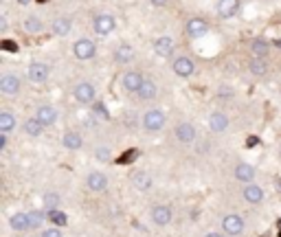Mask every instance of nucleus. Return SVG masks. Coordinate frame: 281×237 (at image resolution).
<instances>
[{
  "instance_id": "nucleus-1",
  "label": "nucleus",
  "mask_w": 281,
  "mask_h": 237,
  "mask_svg": "<svg viewBox=\"0 0 281 237\" xmlns=\"http://www.w3.org/2000/svg\"><path fill=\"white\" fill-rule=\"evenodd\" d=\"M165 121H167V117H165V112L161 108H152L145 112V117H143V128H145L147 132H158L163 130Z\"/></svg>"
},
{
  "instance_id": "nucleus-2",
  "label": "nucleus",
  "mask_w": 281,
  "mask_h": 237,
  "mask_svg": "<svg viewBox=\"0 0 281 237\" xmlns=\"http://www.w3.org/2000/svg\"><path fill=\"white\" fill-rule=\"evenodd\" d=\"M75 95V101L77 103H84V106H88V103H97V90L92 84H88V81H81V84L75 86L73 90Z\"/></svg>"
},
{
  "instance_id": "nucleus-3",
  "label": "nucleus",
  "mask_w": 281,
  "mask_h": 237,
  "mask_svg": "<svg viewBox=\"0 0 281 237\" xmlns=\"http://www.w3.org/2000/svg\"><path fill=\"white\" fill-rule=\"evenodd\" d=\"M75 57L77 59H92L95 57V53H97V46H95V42L92 40H88V37H81V40H77L75 42Z\"/></svg>"
},
{
  "instance_id": "nucleus-4",
  "label": "nucleus",
  "mask_w": 281,
  "mask_h": 237,
  "mask_svg": "<svg viewBox=\"0 0 281 237\" xmlns=\"http://www.w3.org/2000/svg\"><path fill=\"white\" fill-rule=\"evenodd\" d=\"M222 231L227 235H242V231H244V220L240 216H235V213H231V216H224L222 218Z\"/></svg>"
},
{
  "instance_id": "nucleus-5",
  "label": "nucleus",
  "mask_w": 281,
  "mask_h": 237,
  "mask_svg": "<svg viewBox=\"0 0 281 237\" xmlns=\"http://www.w3.org/2000/svg\"><path fill=\"white\" fill-rule=\"evenodd\" d=\"M114 26H117V22H114V18L108 13L97 15L95 22H92V29H95L97 35H110V33L114 31Z\"/></svg>"
},
{
  "instance_id": "nucleus-6",
  "label": "nucleus",
  "mask_w": 281,
  "mask_h": 237,
  "mask_svg": "<svg viewBox=\"0 0 281 237\" xmlns=\"http://www.w3.org/2000/svg\"><path fill=\"white\" fill-rule=\"evenodd\" d=\"M20 88H22V84H20V79H18L15 75L7 73V75L0 77V92H2V95L15 97V95L20 92Z\"/></svg>"
},
{
  "instance_id": "nucleus-7",
  "label": "nucleus",
  "mask_w": 281,
  "mask_h": 237,
  "mask_svg": "<svg viewBox=\"0 0 281 237\" xmlns=\"http://www.w3.org/2000/svg\"><path fill=\"white\" fill-rule=\"evenodd\" d=\"M121 84H123L125 90L130 92H139L141 86L145 84V77H143L139 70H130V73H125L123 77H121Z\"/></svg>"
},
{
  "instance_id": "nucleus-8",
  "label": "nucleus",
  "mask_w": 281,
  "mask_h": 237,
  "mask_svg": "<svg viewBox=\"0 0 281 237\" xmlns=\"http://www.w3.org/2000/svg\"><path fill=\"white\" fill-rule=\"evenodd\" d=\"M48 75H51V68H48L46 64H40V62L31 64L29 73H26V77H29L33 84H44V81L48 79Z\"/></svg>"
},
{
  "instance_id": "nucleus-9",
  "label": "nucleus",
  "mask_w": 281,
  "mask_h": 237,
  "mask_svg": "<svg viewBox=\"0 0 281 237\" xmlns=\"http://www.w3.org/2000/svg\"><path fill=\"white\" fill-rule=\"evenodd\" d=\"M172 218H174V213L169 207L158 205V207L152 209V222L156 224V227H167V224L172 222Z\"/></svg>"
},
{
  "instance_id": "nucleus-10",
  "label": "nucleus",
  "mask_w": 281,
  "mask_h": 237,
  "mask_svg": "<svg viewBox=\"0 0 281 237\" xmlns=\"http://www.w3.org/2000/svg\"><path fill=\"white\" fill-rule=\"evenodd\" d=\"M172 68L178 77H191L196 70V66H194V59H189V57H176Z\"/></svg>"
},
{
  "instance_id": "nucleus-11",
  "label": "nucleus",
  "mask_w": 281,
  "mask_h": 237,
  "mask_svg": "<svg viewBox=\"0 0 281 237\" xmlns=\"http://www.w3.org/2000/svg\"><path fill=\"white\" fill-rule=\"evenodd\" d=\"M86 187L90 191H106L108 189V178L101 172H90L86 176Z\"/></svg>"
},
{
  "instance_id": "nucleus-12",
  "label": "nucleus",
  "mask_w": 281,
  "mask_h": 237,
  "mask_svg": "<svg viewBox=\"0 0 281 237\" xmlns=\"http://www.w3.org/2000/svg\"><path fill=\"white\" fill-rule=\"evenodd\" d=\"M176 139L180 143H194L198 139V130L194 123H180L176 128Z\"/></svg>"
},
{
  "instance_id": "nucleus-13",
  "label": "nucleus",
  "mask_w": 281,
  "mask_h": 237,
  "mask_svg": "<svg viewBox=\"0 0 281 237\" xmlns=\"http://www.w3.org/2000/svg\"><path fill=\"white\" fill-rule=\"evenodd\" d=\"M57 110H55L53 106H40L35 110V119L40 121V123H44V125H55L57 123Z\"/></svg>"
},
{
  "instance_id": "nucleus-14",
  "label": "nucleus",
  "mask_w": 281,
  "mask_h": 237,
  "mask_svg": "<svg viewBox=\"0 0 281 237\" xmlns=\"http://www.w3.org/2000/svg\"><path fill=\"white\" fill-rule=\"evenodd\" d=\"M238 11H240V0H220L218 2V15L224 20L233 18Z\"/></svg>"
},
{
  "instance_id": "nucleus-15",
  "label": "nucleus",
  "mask_w": 281,
  "mask_h": 237,
  "mask_svg": "<svg viewBox=\"0 0 281 237\" xmlns=\"http://www.w3.org/2000/svg\"><path fill=\"white\" fill-rule=\"evenodd\" d=\"M207 31H209V22L205 18H191L187 22V33L191 37H202Z\"/></svg>"
},
{
  "instance_id": "nucleus-16",
  "label": "nucleus",
  "mask_w": 281,
  "mask_h": 237,
  "mask_svg": "<svg viewBox=\"0 0 281 237\" xmlns=\"http://www.w3.org/2000/svg\"><path fill=\"white\" fill-rule=\"evenodd\" d=\"M242 196H244V200L249 202V205H262L264 202V189L257 185H246Z\"/></svg>"
},
{
  "instance_id": "nucleus-17",
  "label": "nucleus",
  "mask_w": 281,
  "mask_h": 237,
  "mask_svg": "<svg viewBox=\"0 0 281 237\" xmlns=\"http://www.w3.org/2000/svg\"><path fill=\"white\" fill-rule=\"evenodd\" d=\"M132 59H134V48H132L130 44L123 42L114 48V62L117 64H130Z\"/></svg>"
},
{
  "instance_id": "nucleus-18",
  "label": "nucleus",
  "mask_w": 281,
  "mask_h": 237,
  "mask_svg": "<svg viewBox=\"0 0 281 237\" xmlns=\"http://www.w3.org/2000/svg\"><path fill=\"white\" fill-rule=\"evenodd\" d=\"M235 178H238L240 183H253V180H255V167L249 163L235 165Z\"/></svg>"
},
{
  "instance_id": "nucleus-19",
  "label": "nucleus",
  "mask_w": 281,
  "mask_h": 237,
  "mask_svg": "<svg viewBox=\"0 0 281 237\" xmlns=\"http://www.w3.org/2000/svg\"><path fill=\"white\" fill-rule=\"evenodd\" d=\"M132 185H134L136 191H147V189H152L154 180H152V176L145 172H134L132 174Z\"/></svg>"
},
{
  "instance_id": "nucleus-20",
  "label": "nucleus",
  "mask_w": 281,
  "mask_h": 237,
  "mask_svg": "<svg viewBox=\"0 0 281 237\" xmlns=\"http://www.w3.org/2000/svg\"><path fill=\"white\" fill-rule=\"evenodd\" d=\"M209 128H211V132H224L229 128V117L224 112H213L211 117H209Z\"/></svg>"
},
{
  "instance_id": "nucleus-21",
  "label": "nucleus",
  "mask_w": 281,
  "mask_h": 237,
  "mask_svg": "<svg viewBox=\"0 0 281 237\" xmlns=\"http://www.w3.org/2000/svg\"><path fill=\"white\" fill-rule=\"evenodd\" d=\"M154 51H156L158 55H163V57H167V55H172V51H174V40L167 35L158 37V40L154 42Z\"/></svg>"
},
{
  "instance_id": "nucleus-22",
  "label": "nucleus",
  "mask_w": 281,
  "mask_h": 237,
  "mask_svg": "<svg viewBox=\"0 0 281 237\" xmlns=\"http://www.w3.org/2000/svg\"><path fill=\"white\" fill-rule=\"evenodd\" d=\"M15 117H13V112H9V110H2L0 112V132L2 134H9L11 130H15Z\"/></svg>"
},
{
  "instance_id": "nucleus-23",
  "label": "nucleus",
  "mask_w": 281,
  "mask_h": 237,
  "mask_svg": "<svg viewBox=\"0 0 281 237\" xmlns=\"http://www.w3.org/2000/svg\"><path fill=\"white\" fill-rule=\"evenodd\" d=\"M136 95H139L141 101H152V99L158 95V88H156V84H154L152 79H145V84L141 86V90L136 92Z\"/></svg>"
},
{
  "instance_id": "nucleus-24",
  "label": "nucleus",
  "mask_w": 281,
  "mask_h": 237,
  "mask_svg": "<svg viewBox=\"0 0 281 237\" xmlns=\"http://www.w3.org/2000/svg\"><path fill=\"white\" fill-rule=\"evenodd\" d=\"M9 224H11V229L13 231H29L31 229L29 213H15V216H11Z\"/></svg>"
},
{
  "instance_id": "nucleus-25",
  "label": "nucleus",
  "mask_w": 281,
  "mask_h": 237,
  "mask_svg": "<svg viewBox=\"0 0 281 237\" xmlns=\"http://www.w3.org/2000/svg\"><path fill=\"white\" fill-rule=\"evenodd\" d=\"M73 31V20L70 18H57L53 20V33L55 35H68V33Z\"/></svg>"
},
{
  "instance_id": "nucleus-26",
  "label": "nucleus",
  "mask_w": 281,
  "mask_h": 237,
  "mask_svg": "<svg viewBox=\"0 0 281 237\" xmlns=\"http://www.w3.org/2000/svg\"><path fill=\"white\" fill-rule=\"evenodd\" d=\"M44 128H46V125H44V123H40V121H37L35 117H33V119H26V121H24V132H26V134H29V136H40L42 132H44Z\"/></svg>"
},
{
  "instance_id": "nucleus-27",
  "label": "nucleus",
  "mask_w": 281,
  "mask_h": 237,
  "mask_svg": "<svg viewBox=\"0 0 281 237\" xmlns=\"http://www.w3.org/2000/svg\"><path fill=\"white\" fill-rule=\"evenodd\" d=\"M81 145H84V141H81V136L77 134V132H66L64 134V147H68V150H79Z\"/></svg>"
},
{
  "instance_id": "nucleus-28",
  "label": "nucleus",
  "mask_w": 281,
  "mask_h": 237,
  "mask_svg": "<svg viewBox=\"0 0 281 237\" xmlns=\"http://www.w3.org/2000/svg\"><path fill=\"white\" fill-rule=\"evenodd\" d=\"M251 73L255 75V77H264L268 73V64H266V59L264 57H255L251 62Z\"/></svg>"
},
{
  "instance_id": "nucleus-29",
  "label": "nucleus",
  "mask_w": 281,
  "mask_h": 237,
  "mask_svg": "<svg viewBox=\"0 0 281 237\" xmlns=\"http://www.w3.org/2000/svg\"><path fill=\"white\" fill-rule=\"evenodd\" d=\"M44 29L42 26V20L37 18V15H29V18L24 20V31L26 33H40Z\"/></svg>"
},
{
  "instance_id": "nucleus-30",
  "label": "nucleus",
  "mask_w": 281,
  "mask_h": 237,
  "mask_svg": "<svg viewBox=\"0 0 281 237\" xmlns=\"http://www.w3.org/2000/svg\"><path fill=\"white\" fill-rule=\"evenodd\" d=\"M268 48H271V44H268L266 40H255V42L251 44V51L255 53V57H266Z\"/></svg>"
},
{
  "instance_id": "nucleus-31",
  "label": "nucleus",
  "mask_w": 281,
  "mask_h": 237,
  "mask_svg": "<svg viewBox=\"0 0 281 237\" xmlns=\"http://www.w3.org/2000/svg\"><path fill=\"white\" fill-rule=\"evenodd\" d=\"M57 207H59V194H44V209L48 213L57 211Z\"/></svg>"
},
{
  "instance_id": "nucleus-32",
  "label": "nucleus",
  "mask_w": 281,
  "mask_h": 237,
  "mask_svg": "<svg viewBox=\"0 0 281 237\" xmlns=\"http://www.w3.org/2000/svg\"><path fill=\"white\" fill-rule=\"evenodd\" d=\"M44 220H48V218H44V213H42V211H31V213H29V222H31V229H40Z\"/></svg>"
},
{
  "instance_id": "nucleus-33",
  "label": "nucleus",
  "mask_w": 281,
  "mask_h": 237,
  "mask_svg": "<svg viewBox=\"0 0 281 237\" xmlns=\"http://www.w3.org/2000/svg\"><path fill=\"white\" fill-rule=\"evenodd\" d=\"M48 220H51L53 224H57V227H64V224L68 222V220H66V213H62L59 209H57V211H51V213H48Z\"/></svg>"
},
{
  "instance_id": "nucleus-34",
  "label": "nucleus",
  "mask_w": 281,
  "mask_h": 237,
  "mask_svg": "<svg viewBox=\"0 0 281 237\" xmlns=\"http://www.w3.org/2000/svg\"><path fill=\"white\" fill-rule=\"evenodd\" d=\"M95 156H97V161L106 163V161H110V150H108L106 145H99L97 150H95Z\"/></svg>"
},
{
  "instance_id": "nucleus-35",
  "label": "nucleus",
  "mask_w": 281,
  "mask_h": 237,
  "mask_svg": "<svg viewBox=\"0 0 281 237\" xmlns=\"http://www.w3.org/2000/svg\"><path fill=\"white\" fill-rule=\"evenodd\" d=\"M95 114L97 117H101V119H108L110 114H108V108L103 106V103H95Z\"/></svg>"
},
{
  "instance_id": "nucleus-36",
  "label": "nucleus",
  "mask_w": 281,
  "mask_h": 237,
  "mask_svg": "<svg viewBox=\"0 0 281 237\" xmlns=\"http://www.w3.org/2000/svg\"><path fill=\"white\" fill-rule=\"evenodd\" d=\"M2 48H4V51H13V53H18V44H13L11 40H4V42H2Z\"/></svg>"
},
{
  "instance_id": "nucleus-37",
  "label": "nucleus",
  "mask_w": 281,
  "mask_h": 237,
  "mask_svg": "<svg viewBox=\"0 0 281 237\" xmlns=\"http://www.w3.org/2000/svg\"><path fill=\"white\" fill-rule=\"evenodd\" d=\"M134 158H136V152H130V154H125V156L119 158V165H123V163H128V161H134Z\"/></svg>"
},
{
  "instance_id": "nucleus-38",
  "label": "nucleus",
  "mask_w": 281,
  "mask_h": 237,
  "mask_svg": "<svg viewBox=\"0 0 281 237\" xmlns=\"http://www.w3.org/2000/svg\"><path fill=\"white\" fill-rule=\"evenodd\" d=\"M42 237H62V233H59L57 229H48V231H44Z\"/></svg>"
},
{
  "instance_id": "nucleus-39",
  "label": "nucleus",
  "mask_w": 281,
  "mask_h": 237,
  "mask_svg": "<svg viewBox=\"0 0 281 237\" xmlns=\"http://www.w3.org/2000/svg\"><path fill=\"white\" fill-rule=\"evenodd\" d=\"M7 29H9L7 18H4V15H0V31H7Z\"/></svg>"
},
{
  "instance_id": "nucleus-40",
  "label": "nucleus",
  "mask_w": 281,
  "mask_h": 237,
  "mask_svg": "<svg viewBox=\"0 0 281 237\" xmlns=\"http://www.w3.org/2000/svg\"><path fill=\"white\" fill-rule=\"evenodd\" d=\"M4 147H7V134L0 132V150H4Z\"/></svg>"
},
{
  "instance_id": "nucleus-41",
  "label": "nucleus",
  "mask_w": 281,
  "mask_h": 237,
  "mask_svg": "<svg viewBox=\"0 0 281 237\" xmlns=\"http://www.w3.org/2000/svg\"><path fill=\"white\" fill-rule=\"evenodd\" d=\"M152 4H154V7H165V4H167V0H152Z\"/></svg>"
},
{
  "instance_id": "nucleus-42",
  "label": "nucleus",
  "mask_w": 281,
  "mask_h": 237,
  "mask_svg": "<svg viewBox=\"0 0 281 237\" xmlns=\"http://www.w3.org/2000/svg\"><path fill=\"white\" fill-rule=\"evenodd\" d=\"M205 237H222V235H218V233H207Z\"/></svg>"
},
{
  "instance_id": "nucleus-43",
  "label": "nucleus",
  "mask_w": 281,
  "mask_h": 237,
  "mask_svg": "<svg viewBox=\"0 0 281 237\" xmlns=\"http://www.w3.org/2000/svg\"><path fill=\"white\" fill-rule=\"evenodd\" d=\"M20 4H29V2H33V0H18Z\"/></svg>"
},
{
  "instance_id": "nucleus-44",
  "label": "nucleus",
  "mask_w": 281,
  "mask_h": 237,
  "mask_svg": "<svg viewBox=\"0 0 281 237\" xmlns=\"http://www.w3.org/2000/svg\"><path fill=\"white\" fill-rule=\"evenodd\" d=\"M279 237H281V233H279Z\"/></svg>"
}]
</instances>
